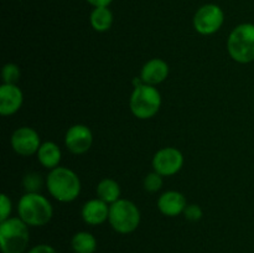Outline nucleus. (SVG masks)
<instances>
[{
  "instance_id": "nucleus-11",
  "label": "nucleus",
  "mask_w": 254,
  "mask_h": 253,
  "mask_svg": "<svg viewBox=\"0 0 254 253\" xmlns=\"http://www.w3.org/2000/svg\"><path fill=\"white\" fill-rule=\"evenodd\" d=\"M24 94L16 84L2 83L0 87V113L1 116H12L22 106Z\"/></svg>"
},
{
  "instance_id": "nucleus-5",
  "label": "nucleus",
  "mask_w": 254,
  "mask_h": 253,
  "mask_svg": "<svg viewBox=\"0 0 254 253\" xmlns=\"http://www.w3.org/2000/svg\"><path fill=\"white\" fill-rule=\"evenodd\" d=\"M140 211L131 201L121 198L109 206L108 221L112 228L121 235L134 232L140 225Z\"/></svg>"
},
{
  "instance_id": "nucleus-16",
  "label": "nucleus",
  "mask_w": 254,
  "mask_h": 253,
  "mask_svg": "<svg viewBox=\"0 0 254 253\" xmlns=\"http://www.w3.org/2000/svg\"><path fill=\"white\" fill-rule=\"evenodd\" d=\"M113 12L108 6L93 7L89 15V22L93 30L98 32H106L113 25Z\"/></svg>"
},
{
  "instance_id": "nucleus-23",
  "label": "nucleus",
  "mask_w": 254,
  "mask_h": 253,
  "mask_svg": "<svg viewBox=\"0 0 254 253\" xmlns=\"http://www.w3.org/2000/svg\"><path fill=\"white\" fill-rule=\"evenodd\" d=\"M11 213V200L7 197V195L1 193V201H0V222L10 218Z\"/></svg>"
},
{
  "instance_id": "nucleus-4",
  "label": "nucleus",
  "mask_w": 254,
  "mask_h": 253,
  "mask_svg": "<svg viewBox=\"0 0 254 253\" xmlns=\"http://www.w3.org/2000/svg\"><path fill=\"white\" fill-rule=\"evenodd\" d=\"M227 51L238 63L254 61V24L243 22L232 30L227 40Z\"/></svg>"
},
{
  "instance_id": "nucleus-13",
  "label": "nucleus",
  "mask_w": 254,
  "mask_h": 253,
  "mask_svg": "<svg viewBox=\"0 0 254 253\" xmlns=\"http://www.w3.org/2000/svg\"><path fill=\"white\" fill-rule=\"evenodd\" d=\"M81 213L82 218L87 225H102L109 217V205L102 201L101 198H93L84 203Z\"/></svg>"
},
{
  "instance_id": "nucleus-10",
  "label": "nucleus",
  "mask_w": 254,
  "mask_h": 253,
  "mask_svg": "<svg viewBox=\"0 0 254 253\" xmlns=\"http://www.w3.org/2000/svg\"><path fill=\"white\" fill-rule=\"evenodd\" d=\"M92 143H93V134L91 129L84 124H74L66 131L64 135L66 148L76 155L87 153L91 149Z\"/></svg>"
},
{
  "instance_id": "nucleus-3",
  "label": "nucleus",
  "mask_w": 254,
  "mask_h": 253,
  "mask_svg": "<svg viewBox=\"0 0 254 253\" xmlns=\"http://www.w3.org/2000/svg\"><path fill=\"white\" fill-rule=\"evenodd\" d=\"M30 242L29 226L20 217L0 222V247L2 253H25Z\"/></svg>"
},
{
  "instance_id": "nucleus-22",
  "label": "nucleus",
  "mask_w": 254,
  "mask_h": 253,
  "mask_svg": "<svg viewBox=\"0 0 254 253\" xmlns=\"http://www.w3.org/2000/svg\"><path fill=\"white\" fill-rule=\"evenodd\" d=\"M202 208L198 205H195V203H191V205L186 206L185 211H184V216L188 221H191V222H196V221H200L202 218Z\"/></svg>"
},
{
  "instance_id": "nucleus-7",
  "label": "nucleus",
  "mask_w": 254,
  "mask_h": 253,
  "mask_svg": "<svg viewBox=\"0 0 254 253\" xmlns=\"http://www.w3.org/2000/svg\"><path fill=\"white\" fill-rule=\"evenodd\" d=\"M193 27L201 35H213L222 27L225 22V12L222 7L213 2L198 7L193 15Z\"/></svg>"
},
{
  "instance_id": "nucleus-21",
  "label": "nucleus",
  "mask_w": 254,
  "mask_h": 253,
  "mask_svg": "<svg viewBox=\"0 0 254 253\" xmlns=\"http://www.w3.org/2000/svg\"><path fill=\"white\" fill-rule=\"evenodd\" d=\"M163 188V176L156 171L149 173L144 179V189L148 192H156Z\"/></svg>"
},
{
  "instance_id": "nucleus-12",
  "label": "nucleus",
  "mask_w": 254,
  "mask_h": 253,
  "mask_svg": "<svg viewBox=\"0 0 254 253\" xmlns=\"http://www.w3.org/2000/svg\"><path fill=\"white\" fill-rule=\"evenodd\" d=\"M186 206L188 202L185 196L179 191H166L158 200L159 211L168 217H175L180 213H184Z\"/></svg>"
},
{
  "instance_id": "nucleus-1",
  "label": "nucleus",
  "mask_w": 254,
  "mask_h": 253,
  "mask_svg": "<svg viewBox=\"0 0 254 253\" xmlns=\"http://www.w3.org/2000/svg\"><path fill=\"white\" fill-rule=\"evenodd\" d=\"M46 186L50 195L60 202H72L81 192L78 175L64 166H57L50 171L46 178Z\"/></svg>"
},
{
  "instance_id": "nucleus-2",
  "label": "nucleus",
  "mask_w": 254,
  "mask_h": 253,
  "mask_svg": "<svg viewBox=\"0 0 254 253\" xmlns=\"http://www.w3.org/2000/svg\"><path fill=\"white\" fill-rule=\"evenodd\" d=\"M17 213L27 226L40 227L51 221L54 208L51 202L39 192H26L19 200Z\"/></svg>"
},
{
  "instance_id": "nucleus-14",
  "label": "nucleus",
  "mask_w": 254,
  "mask_h": 253,
  "mask_svg": "<svg viewBox=\"0 0 254 253\" xmlns=\"http://www.w3.org/2000/svg\"><path fill=\"white\" fill-rule=\"evenodd\" d=\"M169 64L161 59H151L146 62L140 71V78L144 83L155 86L165 81L169 76Z\"/></svg>"
},
{
  "instance_id": "nucleus-17",
  "label": "nucleus",
  "mask_w": 254,
  "mask_h": 253,
  "mask_svg": "<svg viewBox=\"0 0 254 253\" xmlns=\"http://www.w3.org/2000/svg\"><path fill=\"white\" fill-rule=\"evenodd\" d=\"M121 186L113 179H103L97 185V196L108 205L121 200Z\"/></svg>"
},
{
  "instance_id": "nucleus-25",
  "label": "nucleus",
  "mask_w": 254,
  "mask_h": 253,
  "mask_svg": "<svg viewBox=\"0 0 254 253\" xmlns=\"http://www.w3.org/2000/svg\"><path fill=\"white\" fill-rule=\"evenodd\" d=\"M89 5H92L93 7H99V6H109L112 4L113 0H86Z\"/></svg>"
},
{
  "instance_id": "nucleus-20",
  "label": "nucleus",
  "mask_w": 254,
  "mask_h": 253,
  "mask_svg": "<svg viewBox=\"0 0 254 253\" xmlns=\"http://www.w3.org/2000/svg\"><path fill=\"white\" fill-rule=\"evenodd\" d=\"M20 68L17 64L9 63L4 64L1 71V76H2V83L6 84H16L20 79Z\"/></svg>"
},
{
  "instance_id": "nucleus-19",
  "label": "nucleus",
  "mask_w": 254,
  "mask_h": 253,
  "mask_svg": "<svg viewBox=\"0 0 254 253\" xmlns=\"http://www.w3.org/2000/svg\"><path fill=\"white\" fill-rule=\"evenodd\" d=\"M22 185L26 192H39L44 185V180L40 174L29 173L22 179Z\"/></svg>"
},
{
  "instance_id": "nucleus-15",
  "label": "nucleus",
  "mask_w": 254,
  "mask_h": 253,
  "mask_svg": "<svg viewBox=\"0 0 254 253\" xmlns=\"http://www.w3.org/2000/svg\"><path fill=\"white\" fill-rule=\"evenodd\" d=\"M61 149L54 141H45L37 150V159L44 168L52 169L57 168L61 161Z\"/></svg>"
},
{
  "instance_id": "nucleus-24",
  "label": "nucleus",
  "mask_w": 254,
  "mask_h": 253,
  "mask_svg": "<svg viewBox=\"0 0 254 253\" xmlns=\"http://www.w3.org/2000/svg\"><path fill=\"white\" fill-rule=\"evenodd\" d=\"M26 253H57V251L55 250L52 246L42 243V245L34 246V247L30 248Z\"/></svg>"
},
{
  "instance_id": "nucleus-6",
  "label": "nucleus",
  "mask_w": 254,
  "mask_h": 253,
  "mask_svg": "<svg viewBox=\"0 0 254 253\" xmlns=\"http://www.w3.org/2000/svg\"><path fill=\"white\" fill-rule=\"evenodd\" d=\"M129 107L138 119H150L155 116L161 107V94L150 84L143 83L134 87L129 99Z\"/></svg>"
},
{
  "instance_id": "nucleus-8",
  "label": "nucleus",
  "mask_w": 254,
  "mask_h": 253,
  "mask_svg": "<svg viewBox=\"0 0 254 253\" xmlns=\"http://www.w3.org/2000/svg\"><path fill=\"white\" fill-rule=\"evenodd\" d=\"M184 155L179 149L166 146L156 151L153 158V169L161 176H173L181 170Z\"/></svg>"
},
{
  "instance_id": "nucleus-9",
  "label": "nucleus",
  "mask_w": 254,
  "mask_h": 253,
  "mask_svg": "<svg viewBox=\"0 0 254 253\" xmlns=\"http://www.w3.org/2000/svg\"><path fill=\"white\" fill-rule=\"evenodd\" d=\"M12 149L16 154L21 156H30L37 154V150L41 146L40 135L35 129L30 126H21L12 133L10 139Z\"/></svg>"
},
{
  "instance_id": "nucleus-18",
  "label": "nucleus",
  "mask_w": 254,
  "mask_h": 253,
  "mask_svg": "<svg viewBox=\"0 0 254 253\" xmlns=\"http://www.w3.org/2000/svg\"><path fill=\"white\" fill-rule=\"evenodd\" d=\"M71 247L74 253H94L97 250V240L92 233L81 231L73 235Z\"/></svg>"
}]
</instances>
